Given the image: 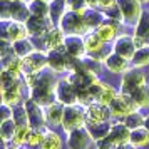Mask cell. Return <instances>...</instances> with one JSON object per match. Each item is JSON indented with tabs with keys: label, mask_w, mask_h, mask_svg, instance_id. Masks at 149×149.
I'll use <instances>...</instances> for the list:
<instances>
[{
	"label": "cell",
	"mask_w": 149,
	"mask_h": 149,
	"mask_svg": "<svg viewBox=\"0 0 149 149\" xmlns=\"http://www.w3.org/2000/svg\"><path fill=\"white\" fill-rule=\"evenodd\" d=\"M109 109H111V114L116 116V117H121V116H129L137 111V104H136L134 97L131 94H126V92H121L114 97V101L109 104Z\"/></svg>",
	"instance_id": "cell-1"
},
{
	"label": "cell",
	"mask_w": 149,
	"mask_h": 149,
	"mask_svg": "<svg viewBox=\"0 0 149 149\" xmlns=\"http://www.w3.org/2000/svg\"><path fill=\"white\" fill-rule=\"evenodd\" d=\"M84 121H86V111L82 107H79L77 104H70V106L65 107L64 121H62V126L65 129V132H72L75 129L82 127Z\"/></svg>",
	"instance_id": "cell-2"
},
{
	"label": "cell",
	"mask_w": 149,
	"mask_h": 149,
	"mask_svg": "<svg viewBox=\"0 0 149 149\" xmlns=\"http://www.w3.org/2000/svg\"><path fill=\"white\" fill-rule=\"evenodd\" d=\"M109 116H111V109H107V106H104L101 102H91L86 107V121L87 124H102L107 122Z\"/></svg>",
	"instance_id": "cell-3"
},
{
	"label": "cell",
	"mask_w": 149,
	"mask_h": 149,
	"mask_svg": "<svg viewBox=\"0 0 149 149\" xmlns=\"http://www.w3.org/2000/svg\"><path fill=\"white\" fill-rule=\"evenodd\" d=\"M92 136L89 132V129L79 127L69 132V148L70 149H87V146L91 144Z\"/></svg>",
	"instance_id": "cell-4"
},
{
	"label": "cell",
	"mask_w": 149,
	"mask_h": 149,
	"mask_svg": "<svg viewBox=\"0 0 149 149\" xmlns=\"http://www.w3.org/2000/svg\"><path fill=\"white\" fill-rule=\"evenodd\" d=\"M144 75L137 70H132V72H127L124 75V81H122V92L126 94H132L136 89H139L141 86H144Z\"/></svg>",
	"instance_id": "cell-5"
},
{
	"label": "cell",
	"mask_w": 149,
	"mask_h": 149,
	"mask_svg": "<svg viewBox=\"0 0 149 149\" xmlns=\"http://www.w3.org/2000/svg\"><path fill=\"white\" fill-rule=\"evenodd\" d=\"M107 137L116 146H122V144L129 142V139H131V129L126 124H116V126L111 127V132H109Z\"/></svg>",
	"instance_id": "cell-6"
},
{
	"label": "cell",
	"mask_w": 149,
	"mask_h": 149,
	"mask_svg": "<svg viewBox=\"0 0 149 149\" xmlns=\"http://www.w3.org/2000/svg\"><path fill=\"white\" fill-rule=\"evenodd\" d=\"M64 111L65 107L59 104V102H52L49 104L47 109H45V117H47V122L50 126H61L62 121H64Z\"/></svg>",
	"instance_id": "cell-7"
},
{
	"label": "cell",
	"mask_w": 149,
	"mask_h": 149,
	"mask_svg": "<svg viewBox=\"0 0 149 149\" xmlns=\"http://www.w3.org/2000/svg\"><path fill=\"white\" fill-rule=\"evenodd\" d=\"M119 8L122 10V17L129 22H136L139 17V3L137 0H119Z\"/></svg>",
	"instance_id": "cell-8"
},
{
	"label": "cell",
	"mask_w": 149,
	"mask_h": 149,
	"mask_svg": "<svg viewBox=\"0 0 149 149\" xmlns=\"http://www.w3.org/2000/svg\"><path fill=\"white\" fill-rule=\"evenodd\" d=\"M2 99H3V104H7L10 107L17 106L20 102V84L17 82L14 86L2 87Z\"/></svg>",
	"instance_id": "cell-9"
},
{
	"label": "cell",
	"mask_w": 149,
	"mask_h": 149,
	"mask_svg": "<svg viewBox=\"0 0 149 149\" xmlns=\"http://www.w3.org/2000/svg\"><path fill=\"white\" fill-rule=\"evenodd\" d=\"M116 54L122 55L124 59H132L136 54V44H134V39H127V37H122L117 40L116 44Z\"/></svg>",
	"instance_id": "cell-10"
},
{
	"label": "cell",
	"mask_w": 149,
	"mask_h": 149,
	"mask_svg": "<svg viewBox=\"0 0 149 149\" xmlns=\"http://www.w3.org/2000/svg\"><path fill=\"white\" fill-rule=\"evenodd\" d=\"M129 142L134 144L136 148L148 146L149 144V127L141 126V127H137V129H132L131 131V139H129Z\"/></svg>",
	"instance_id": "cell-11"
},
{
	"label": "cell",
	"mask_w": 149,
	"mask_h": 149,
	"mask_svg": "<svg viewBox=\"0 0 149 149\" xmlns=\"http://www.w3.org/2000/svg\"><path fill=\"white\" fill-rule=\"evenodd\" d=\"M30 132H32V124H17L15 134H14V137H12L10 142H12L14 146H19V148H20L22 144L29 142Z\"/></svg>",
	"instance_id": "cell-12"
},
{
	"label": "cell",
	"mask_w": 149,
	"mask_h": 149,
	"mask_svg": "<svg viewBox=\"0 0 149 149\" xmlns=\"http://www.w3.org/2000/svg\"><path fill=\"white\" fill-rule=\"evenodd\" d=\"M40 149H62V139L61 136L54 131L44 132V141L40 144Z\"/></svg>",
	"instance_id": "cell-13"
},
{
	"label": "cell",
	"mask_w": 149,
	"mask_h": 149,
	"mask_svg": "<svg viewBox=\"0 0 149 149\" xmlns=\"http://www.w3.org/2000/svg\"><path fill=\"white\" fill-rule=\"evenodd\" d=\"M106 65H107V69L111 72H124L127 69V59H124L119 54H114V55H111V57H107Z\"/></svg>",
	"instance_id": "cell-14"
},
{
	"label": "cell",
	"mask_w": 149,
	"mask_h": 149,
	"mask_svg": "<svg viewBox=\"0 0 149 149\" xmlns=\"http://www.w3.org/2000/svg\"><path fill=\"white\" fill-rule=\"evenodd\" d=\"M102 44L104 42L101 40V37L97 34H89L87 37H86V40H84V47H86V50H87L89 54H97V52H101L102 49Z\"/></svg>",
	"instance_id": "cell-15"
},
{
	"label": "cell",
	"mask_w": 149,
	"mask_h": 149,
	"mask_svg": "<svg viewBox=\"0 0 149 149\" xmlns=\"http://www.w3.org/2000/svg\"><path fill=\"white\" fill-rule=\"evenodd\" d=\"M131 95L134 97L137 107H148L149 106V86L144 84V86H141L139 89H136Z\"/></svg>",
	"instance_id": "cell-16"
},
{
	"label": "cell",
	"mask_w": 149,
	"mask_h": 149,
	"mask_svg": "<svg viewBox=\"0 0 149 149\" xmlns=\"http://www.w3.org/2000/svg\"><path fill=\"white\" fill-rule=\"evenodd\" d=\"M15 129H17V122L15 119H5V121H2V139L5 142L12 141V137L15 134Z\"/></svg>",
	"instance_id": "cell-17"
},
{
	"label": "cell",
	"mask_w": 149,
	"mask_h": 149,
	"mask_svg": "<svg viewBox=\"0 0 149 149\" xmlns=\"http://www.w3.org/2000/svg\"><path fill=\"white\" fill-rule=\"evenodd\" d=\"M117 95V92L114 91V87H111V86H102L101 92H99V95H97V102H101V104H104V106H109L111 102L114 101V97Z\"/></svg>",
	"instance_id": "cell-18"
},
{
	"label": "cell",
	"mask_w": 149,
	"mask_h": 149,
	"mask_svg": "<svg viewBox=\"0 0 149 149\" xmlns=\"http://www.w3.org/2000/svg\"><path fill=\"white\" fill-rule=\"evenodd\" d=\"M124 124H126V126L132 131V129H137V127H141V126H146V117H144V116H141L137 111H136V112H132V114L126 116V121H124Z\"/></svg>",
	"instance_id": "cell-19"
},
{
	"label": "cell",
	"mask_w": 149,
	"mask_h": 149,
	"mask_svg": "<svg viewBox=\"0 0 149 149\" xmlns=\"http://www.w3.org/2000/svg\"><path fill=\"white\" fill-rule=\"evenodd\" d=\"M27 35V29L24 27L22 24H12L8 27V37L12 39V42H19V40H24Z\"/></svg>",
	"instance_id": "cell-20"
},
{
	"label": "cell",
	"mask_w": 149,
	"mask_h": 149,
	"mask_svg": "<svg viewBox=\"0 0 149 149\" xmlns=\"http://www.w3.org/2000/svg\"><path fill=\"white\" fill-rule=\"evenodd\" d=\"M95 34L101 37L102 42H111L116 37V27L112 25V24H102Z\"/></svg>",
	"instance_id": "cell-21"
},
{
	"label": "cell",
	"mask_w": 149,
	"mask_h": 149,
	"mask_svg": "<svg viewBox=\"0 0 149 149\" xmlns=\"http://www.w3.org/2000/svg\"><path fill=\"white\" fill-rule=\"evenodd\" d=\"M47 45L50 49H59L61 45H64V35H62V32L59 30V29H55V30H52L50 34H49L47 37Z\"/></svg>",
	"instance_id": "cell-22"
},
{
	"label": "cell",
	"mask_w": 149,
	"mask_h": 149,
	"mask_svg": "<svg viewBox=\"0 0 149 149\" xmlns=\"http://www.w3.org/2000/svg\"><path fill=\"white\" fill-rule=\"evenodd\" d=\"M132 62H134L136 67H142V65L149 64V47L148 45L142 47V49H139V50L136 52L134 57H132Z\"/></svg>",
	"instance_id": "cell-23"
},
{
	"label": "cell",
	"mask_w": 149,
	"mask_h": 149,
	"mask_svg": "<svg viewBox=\"0 0 149 149\" xmlns=\"http://www.w3.org/2000/svg\"><path fill=\"white\" fill-rule=\"evenodd\" d=\"M42 141H44V132H40L39 127H34L32 132H30V137H29V146H40Z\"/></svg>",
	"instance_id": "cell-24"
},
{
	"label": "cell",
	"mask_w": 149,
	"mask_h": 149,
	"mask_svg": "<svg viewBox=\"0 0 149 149\" xmlns=\"http://www.w3.org/2000/svg\"><path fill=\"white\" fill-rule=\"evenodd\" d=\"M116 3V0H99V7L101 8H111V7H114Z\"/></svg>",
	"instance_id": "cell-25"
},
{
	"label": "cell",
	"mask_w": 149,
	"mask_h": 149,
	"mask_svg": "<svg viewBox=\"0 0 149 149\" xmlns=\"http://www.w3.org/2000/svg\"><path fill=\"white\" fill-rule=\"evenodd\" d=\"M86 3L89 7H94V5H99V0H86Z\"/></svg>",
	"instance_id": "cell-26"
},
{
	"label": "cell",
	"mask_w": 149,
	"mask_h": 149,
	"mask_svg": "<svg viewBox=\"0 0 149 149\" xmlns=\"http://www.w3.org/2000/svg\"><path fill=\"white\" fill-rule=\"evenodd\" d=\"M146 127H149V117L146 119Z\"/></svg>",
	"instance_id": "cell-27"
},
{
	"label": "cell",
	"mask_w": 149,
	"mask_h": 149,
	"mask_svg": "<svg viewBox=\"0 0 149 149\" xmlns=\"http://www.w3.org/2000/svg\"><path fill=\"white\" fill-rule=\"evenodd\" d=\"M10 149H20V148H19V146H15V148H10Z\"/></svg>",
	"instance_id": "cell-28"
},
{
	"label": "cell",
	"mask_w": 149,
	"mask_h": 149,
	"mask_svg": "<svg viewBox=\"0 0 149 149\" xmlns=\"http://www.w3.org/2000/svg\"><path fill=\"white\" fill-rule=\"evenodd\" d=\"M148 2H149V0H148Z\"/></svg>",
	"instance_id": "cell-29"
}]
</instances>
